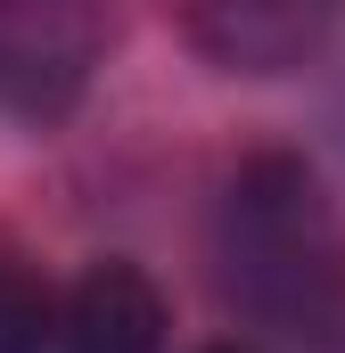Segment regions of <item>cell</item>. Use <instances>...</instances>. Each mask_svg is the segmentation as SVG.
Masks as SVG:
<instances>
[{
    "label": "cell",
    "mask_w": 345,
    "mask_h": 353,
    "mask_svg": "<svg viewBox=\"0 0 345 353\" xmlns=\"http://www.w3.org/2000/svg\"><path fill=\"white\" fill-rule=\"evenodd\" d=\"M214 271H222V296L263 337L304 345V353L345 345V239H337V205L313 173V157L255 148L222 181Z\"/></svg>",
    "instance_id": "cell-1"
},
{
    "label": "cell",
    "mask_w": 345,
    "mask_h": 353,
    "mask_svg": "<svg viewBox=\"0 0 345 353\" xmlns=\"http://www.w3.org/2000/svg\"><path fill=\"white\" fill-rule=\"evenodd\" d=\"M107 0H0V123L50 132L90 99Z\"/></svg>",
    "instance_id": "cell-2"
},
{
    "label": "cell",
    "mask_w": 345,
    "mask_h": 353,
    "mask_svg": "<svg viewBox=\"0 0 345 353\" xmlns=\"http://www.w3.org/2000/svg\"><path fill=\"white\" fill-rule=\"evenodd\" d=\"M172 25L214 74L279 83L329 58L345 0H172Z\"/></svg>",
    "instance_id": "cell-3"
},
{
    "label": "cell",
    "mask_w": 345,
    "mask_h": 353,
    "mask_svg": "<svg viewBox=\"0 0 345 353\" xmlns=\"http://www.w3.org/2000/svg\"><path fill=\"white\" fill-rule=\"evenodd\" d=\"M165 288L132 255H99L58 288V345L50 353H165Z\"/></svg>",
    "instance_id": "cell-4"
},
{
    "label": "cell",
    "mask_w": 345,
    "mask_h": 353,
    "mask_svg": "<svg viewBox=\"0 0 345 353\" xmlns=\"http://www.w3.org/2000/svg\"><path fill=\"white\" fill-rule=\"evenodd\" d=\"M50 345H58V279L17 230H0V353H50Z\"/></svg>",
    "instance_id": "cell-5"
},
{
    "label": "cell",
    "mask_w": 345,
    "mask_h": 353,
    "mask_svg": "<svg viewBox=\"0 0 345 353\" xmlns=\"http://www.w3.org/2000/svg\"><path fill=\"white\" fill-rule=\"evenodd\" d=\"M197 353H255V345H239V337H214V345H197Z\"/></svg>",
    "instance_id": "cell-6"
}]
</instances>
